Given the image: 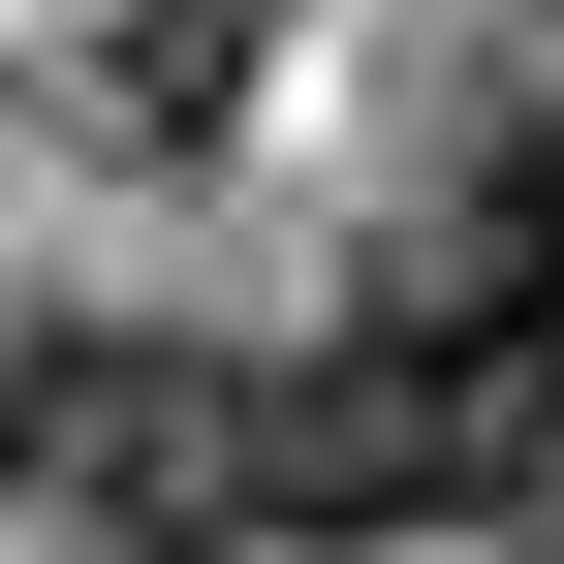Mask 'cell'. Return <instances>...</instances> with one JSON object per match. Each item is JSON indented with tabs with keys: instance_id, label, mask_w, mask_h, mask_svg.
Wrapping results in <instances>:
<instances>
[{
	"instance_id": "1",
	"label": "cell",
	"mask_w": 564,
	"mask_h": 564,
	"mask_svg": "<svg viewBox=\"0 0 564 564\" xmlns=\"http://www.w3.org/2000/svg\"><path fill=\"white\" fill-rule=\"evenodd\" d=\"M408 314H440V345H502V377L564 408V95H502V126L440 158V220H408Z\"/></svg>"
}]
</instances>
